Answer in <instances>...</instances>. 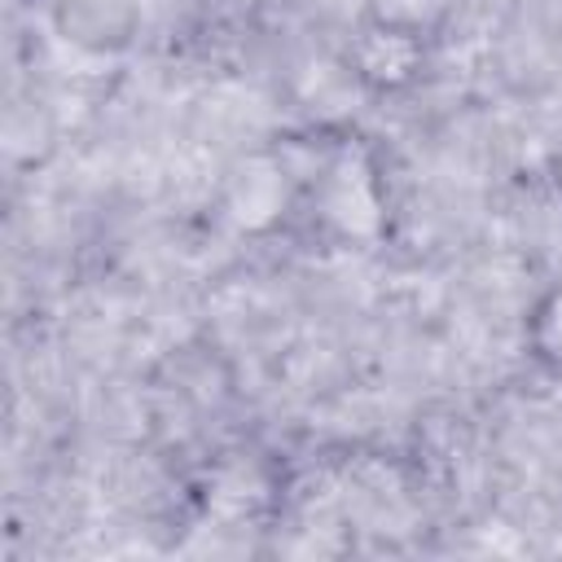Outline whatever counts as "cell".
Instances as JSON below:
<instances>
[{"instance_id":"1","label":"cell","mask_w":562,"mask_h":562,"mask_svg":"<svg viewBox=\"0 0 562 562\" xmlns=\"http://www.w3.org/2000/svg\"><path fill=\"white\" fill-rule=\"evenodd\" d=\"M307 211L316 228L338 246H364L382 233V189L373 162L356 145H338L307 184Z\"/></svg>"},{"instance_id":"2","label":"cell","mask_w":562,"mask_h":562,"mask_svg":"<svg viewBox=\"0 0 562 562\" xmlns=\"http://www.w3.org/2000/svg\"><path fill=\"white\" fill-rule=\"evenodd\" d=\"M430 48L435 44H426V40H413V35H400V31H386L373 22H356V35L342 48V66L364 92L400 97L426 79Z\"/></svg>"},{"instance_id":"3","label":"cell","mask_w":562,"mask_h":562,"mask_svg":"<svg viewBox=\"0 0 562 562\" xmlns=\"http://www.w3.org/2000/svg\"><path fill=\"white\" fill-rule=\"evenodd\" d=\"M57 35L79 53H119L136 40L140 4L136 0H57L53 4Z\"/></svg>"},{"instance_id":"4","label":"cell","mask_w":562,"mask_h":562,"mask_svg":"<svg viewBox=\"0 0 562 562\" xmlns=\"http://www.w3.org/2000/svg\"><path fill=\"white\" fill-rule=\"evenodd\" d=\"M452 18H457V0H364L360 4V22H373L426 44H439Z\"/></svg>"},{"instance_id":"5","label":"cell","mask_w":562,"mask_h":562,"mask_svg":"<svg viewBox=\"0 0 562 562\" xmlns=\"http://www.w3.org/2000/svg\"><path fill=\"white\" fill-rule=\"evenodd\" d=\"M522 351L544 378L562 382V281L531 303L522 321Z\"/></svg>"},{"instance_id":"6","label":"cell","mask_w":562,"mask_h":562,"mask_svg":"<svg viewBox=\"0 0 562 562\" xmlns=\"http://www.w3.org/2000/svg\"><path fill=\"white\" fill-rule=\"evenodd\" d=\"M549 184H553V193L562 198V149L549 158Z\"/></svg>"}]
</instances>
